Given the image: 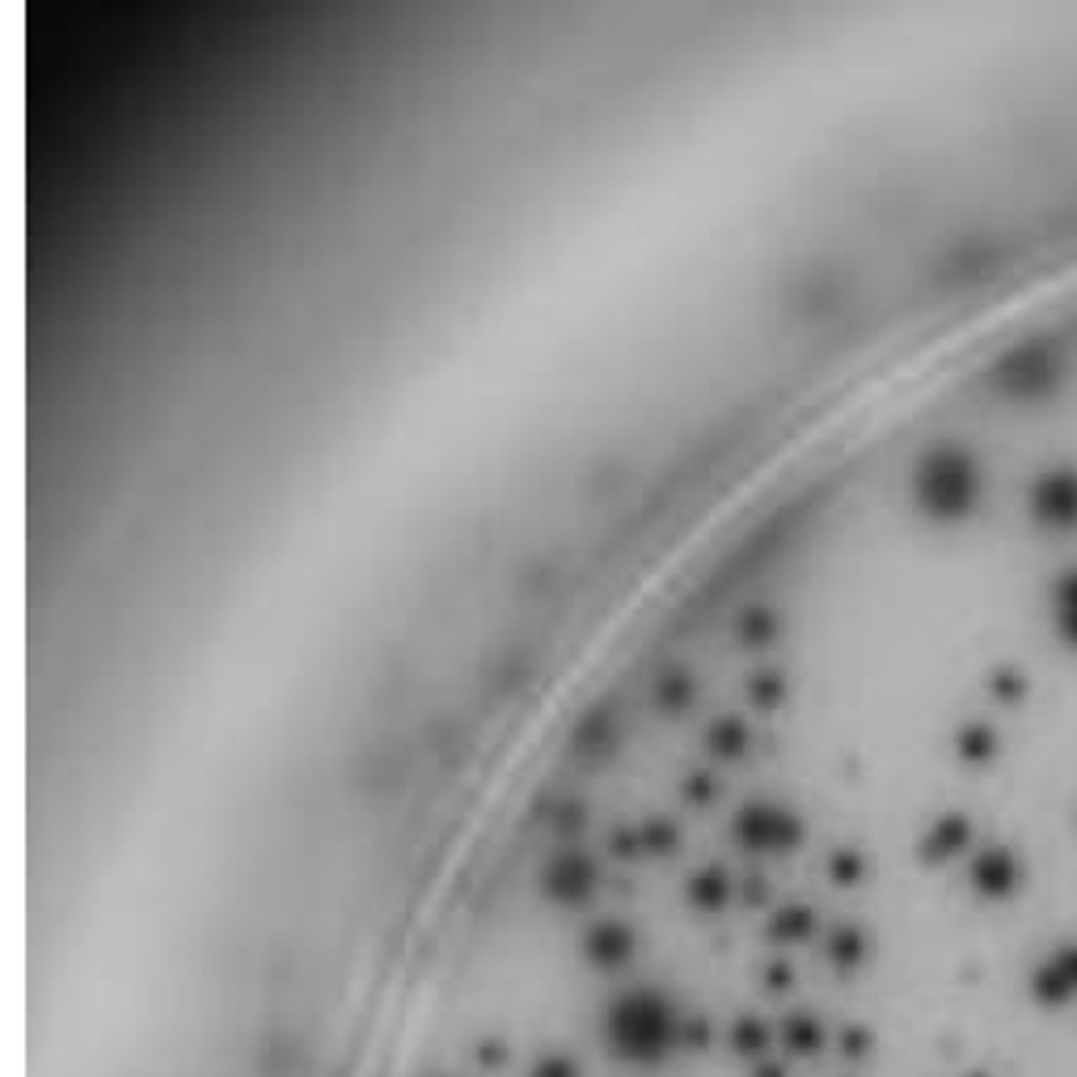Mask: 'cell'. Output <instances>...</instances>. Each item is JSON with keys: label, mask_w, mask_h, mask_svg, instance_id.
Listing matches in <instances>:
<instances>
[{"label": "cell", "mask_w": 1077, "mask_h": 1077, "mask_svg": "<svg viewBox=\"0 0 1077 1077\" xmlns=\"http://www.w3.org/2000/svg\"><path fill=\"white\" fill-rule=\"evenodd\" d=\"M706 748L714 752V757H723V761H735V757H744L748 752V727L740 723V718H714L710 731H706Z\"/></svg>", "instance_id": "6da1fadb"}, {"label": "cell", "mask_w": 1077, "mask_h": 1077, "mask_svg": "<svg viewBox=\"0 0 1077 1077\" xmlns=\"http://www.w3.org/2000/svg\"><path fill=\"white\" fill-rule=\"evenodd\" d=\"M655 702L659 710H668V714H685L693 706V680L685 672H668V676H659V685H655Z\"/></svg>", "instance_id": "7a4b0ae2"}, {"label": "cell", "mask_w": 1077, "mask_h": 1077, "mask_svg": "<svg viewBox=\"0 0 1077 1077\" xmlns=\"http://www.w3.org/2000/svg\"><path fill=\"white\" fill-rule=\"evenodd\" d=\"M735 634H740L748 647H761V642H769L773 634H778V617H773L769 609H752V613H744L740 621H735Z\"/></svg>", "instance_id": "3957f363"}, {"label": "cell", "mask_w": 1077, "mask_h": 1077, "mask_svg": "<svg viewBox=\"0 0 1077 1077\" xmlns=\"http://www.w3.org/2000/svg\"><path fill=\"white\" fill-rule=\"evenodd\" d=\"M748 697H752L757 706H778V702H782V676H778V672H757V680H752Z\"/></svg>", "instance_id": "277c9868"}]
</instances>
